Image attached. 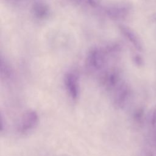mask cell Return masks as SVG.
Instances as JSON below:
<instances>
[{
    "mask_svg": "<svg viewBox=\"0 0 156 156\" xmlns=\"http://www.w3.org/2000/svg\"><path fill=\"white\" fill-rule=\"evenodd\" d=\"M38 115L34 110H28L21 116L17 129L21 133H26L35 128L38 122Z\"/></svg>",
    "mask_w": 156,
    "mask_h": 156,
    "instance_id": "1",
    "label": "cell"
},
{
    "mask_svg": "<svg viewBox=\"0 0 156 156\" xmlns=\"http://www.w3.org/2000/svg\"><path fill=\"white\" fill-rule=\"evenodd\" d=\"M65 83L71 98L73 100H76L79 94V86L76 75L73 73H68L65 78Z\"/></svg>",
    "mask_w": 156,
    "mask_h": 156,
    "instance_id": "2",
    "label": "cell"
},
{
    "mask_svg": "<svg viewBox=\"0 0 156 156\" xmlns=\"http://www.w3.org/2000/svg\"><path fill=\"white\" fill-rule=\"evenodd\" d=\"M122 31L126 36V37L129 39V40H130V42L133 44L136 49L139 51H141L142 49V45L141 41L133 31L127 27H122Z\"/></svg>",
    "mask_w": 156,
    "mask_h": 156,
    "instance_id": "3",
    "label": "cell"
},
{
    "mask_svg": "<svg viewBox=\"0 0 156 156\" xmlns=\"http://www.w3.org/2000/svg\"><path fill=\"white\" fill-rule=\"evenodd\" d=\"M151 124L153 127H156V108L154 110L151 116Z\"/></svg>",
    "mask_w": 156,
    "mask_h": 156,
    "instance_id": "4",
    "label": "cell"
},
{
    "mask_svg": "<svg viewBox=\"0 0 156 156\" xmlns=\"http://www.w3.org/2000/svg\"><path fill=\"white\" fill-rule=\"evenodd\" d=\"M139 156H153V154L148 149H144L143 151H141Z\"/></svg>",
    "mask_w": 156,
    "mask_h": 156,
    "instance_id": "5",
    "label": "cell"
}]
</instances>
